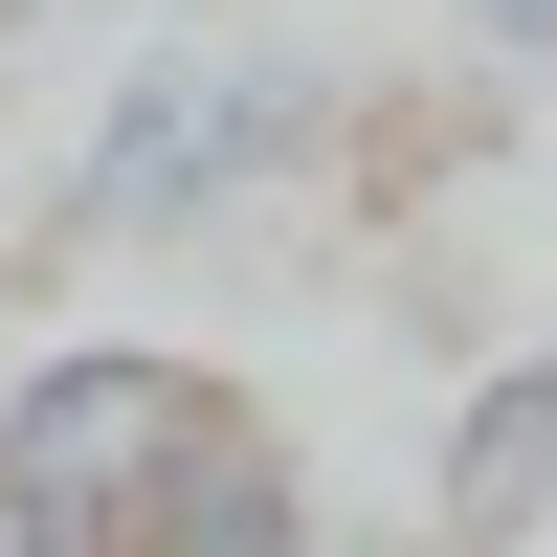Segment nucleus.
<instances>
[{"label":"nucleus","mask_w":557,"mask_h":557,"mask_svg":"<svg viewBox=\"0 0 557 557\" xmlns=\"http://www.w3.org/2000/svg\"><path fill=\"white\" fill-rule=\"evenodd\" d=\"M446 535H469V557L557 535V335H513L469 380V424H446Z\"/></svg>","instance_id":"3"},{"label":"nucleus","mask_w":557,"mask_h":557,"mask_svg":"<svg viewBox=\"0 0 557 557\" xmlns=\"http://www.w3.org/2000/svg\"><path fill=\"white\" fill-rule=\"evenodd\" d=\"M246 424L201 357H45L0 401V557H157L178 469Z\"/></svg>","instance_id":"1"},{"label":"nucleus","mask_w":557,"mask_h":557,"mask_svg":"<svg viewBox=\"0 0 557 557\" xmlns=\"http://www.w3.org/2000/svg\"><path fill=\"white\" fill-rule=\"evenodd\" d=\"M290 557H357V535H290Z\"/></svg>","instance_id":"5"},{"label":"nucleus","mask_w":557,"mask_h":557,"mask_svg":"<svg viewBox=\"0 0 557 557\" xmlns=\"http://www.w3.org/2000/svg\"><path fill=\"white\" fill-rule=\"evenodd\" d=\"M335 134V67H268V45H178L89 112V223H223Z\"/></svg>","instance_id":"2"},{"label":"nucleus","mask_w":557,"mask_h":557,"mask_svg":"<svg viewBox=\"0 0 557 557\" xmlns=\"http://www.w3.org/2000/svg\"><path fill=\"white\" fill-rule=\"evenodd\" d=\"M469 45H513V67H557V0H469Z\"/></svg>","instance_id":"4"}]
</instances>
